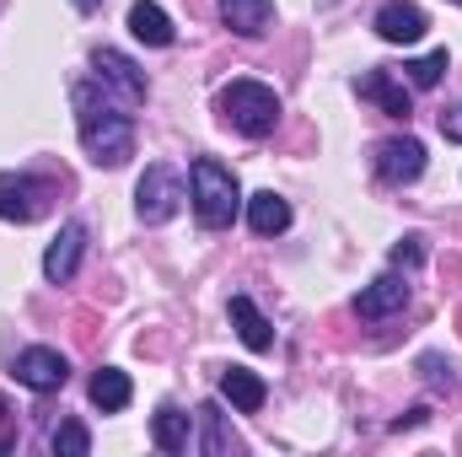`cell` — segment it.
Wrapping results in <instances>:
<instances>
[{"label": "cell", "instance_id": "d4e9b609", "mask_svg": "<svg viewBox=\"0 0 462 457\" xmlns=\"http://www.w3.org/2000/svg\"><path fill=\"white\" fill-rule=\"evenodd\" d=\"M441 135H447V140H462V103L441 114Z\"/></svg>", "mask_w": 462, "mask_h": 457}, {"label": "cell", "instance_id": "603a6c76", "mask_svg": "<svg viewBox=\"0 0 462 457\" xmlns=\"http://www.w3.org/2000/svg\"><path fill=\"white\" fill-rule=\"evenodd\" d=\"M420 264H425V237L393 242V269H420Z\"/></svg>", "mask_w": 462, "mask_h": 457}, {"label": "cell", "instance_id": "9c48e42d", "mask_svg": "<svg viewBox=\"0 0 462 457\" xmlns=\"http://www.w3.org/2000/svg\"><path fill=\"white\" fill-rule=\"evenodd\" d=\"M425 27H430V22H425V11H420L414 0H387V5L376 11V38H382V43H403V49H409V43L425 38Z\"/></svg>", "mask_w": 462, "mask_h": 457}, {"label": "cell", "instance_id": "3957f363", "mask_svg": "<svg viewBox=\"0 0 462 457\" xmlns=\"http://www.w3.org/2000/svg\"><path fill=\"white\" fill-rule=\"evenodd\" d=\"M221 118H226L236 135H247V140H263L274 124H280V92L274 87H263V81H226L221 87Z\"/></svg>", "mask_w": 462, "mask_h": 457}, {"label": "cell", "instance_id": "6da1fadb", "mask_svg": "<svg viewBox=\"0 0 462 457\" xmlns=\"http://www.w3.org/2000/svg\"><path fill=\"white\" fill-rule=\"evenodd\" d=\"M70 108H76V129H81V145L97 167H124L134 156V124L118 108L108 92H97L92 81H81L70 92Z\"/></svg>", "mask_w": 462, "mask_h": 457}, {"label": "cell", "instance_id": "e0dca14e", "mask_svg": "<svg viewBox=\"0 0 462 457\" xmlns=\"http://www.w3.org/2000/svg\"><path fill=\"white\" fill-rule=\"evenodd\" d=\"M226 312H231V323H236V334H242V344H247V350H269V344H274V329H269V318H263V312H258L247 296H231Z\"/></svg>", "mask_w": 462, "mask_h": 457}, {"label": "cell", "instance_id": "4316f807", "mask_svg": "<svg viewBox=\"0 0 462 457\" xmlns=\"http://www.w3.org/2000/svg\"><path fill=\"white\" fill-rule=\"evenodd\" d=\"M70 5H76V11H97L103 0H70Z\"/></svg>", "mask_w": 462, "mask_h": 457}, {"label": "cell", "instance_id": "f1b7e54d", "mask_svg": "<svg viewBox=\"0 0 462 457\" xmlns=\"http://www.w3.org/2000/svg\"><path fill=\"white\" fill-rule=\"evenodd\" d=\"M457 329H462V307H457Z\"/></svg>", "mask_w": 462, "mask_h": 457}, {"label": "cell", "instance_id": "7a4b0ae2", "mask_svg": "<svg viewBox=\"0 0 462 457\" xmlns=\"http://www.w3.org/2000/svg\"><path fill=\"white\" fill-rule=\"evenodd\" d=\"M189 183H194V216L205 231H221L236 221V205H242V189H236V173L216 156H199L189 167Z\"/></svg>", "mask_w": 462, "mask_h": 457}, {"label": "cell", "instance_id": "f546056e", "mask_svg": "<svg viewBox=\"0 0 462 457\" xmlns=\"http://www.w3.org/2000/svg\"><path fill=\"white\" fill-rule=\"evenodd\" d=\"M452 5H462V0H452Z\"/></svg>", "mask_w": 462, "mask_h": 457}, {"label": "cell", "instance_id": "5b68a950", "mask_svg": "<svg viewBox=\"0 0 462 457\" xmlns=\"http://www.w3.org/2000/svg\"><path fill=\"white\" fill-rule=\"evenodd\" d=\"M49 200H54V183H43L32 173H0V221L27 227L49 210Z\"/></svg>", "mask_w": 462, "mask_h": 457}, {"label": "cell", "instance_id": "7c38bea8", "mask_svg": "<svg viewBox=\"0 0 462 457\" xmlns=\"http://www.w3.org/2000/svg\"><path fill=\"white\" fill-rule=\"evenodd\" d=\"M360 98H365V103H376L382 114H393V118H409V114H414L409 87H398L387 70H365V76H360Z\"/></svg>", "mask_w": 462, "mask_h": 457}, {"label": "cell", "instance_id": "8992f818", "mask_svg": "<svg viewBox=\"0 0 462 457\" xmlns=\"http://www.w3.org/2000/svg\"><path fill=\"white\" fill-rule=\"evenodd\" d=\"M11 371H16V382H22V387H32V393H60V387L70 382V360H65L60 350H49V344L22 350Z\"/></svg>", "mask_w": 462, "mask_h": 457}, {"label": "cell", "instance_id": "83f0119b", "mask_svg": "<svg viewBox=\"0 0 462 457\" xmlns=\"http://www.w3.org/2000/svg\"><path fill=\"white\" fill-rule=\"evenodd\" d=\"M5 415H11V409H5V398H0V420H5Z\"/></svg>", "mask_w": 462, "mask_h": 457}, {"label": "cell", "instance_id": "4fadbf2b", "mask_svg": "<svg viewBox=\"0 0 462 457\" xmlns=\"http://www.w3.org/2000/svg\"><path fill=\"white\" fill-rule=\"evenodd\" d=\"M221 22L236 38H263L274 27V5L269 0H221Z\"/></svg>", "mask_w": 462, "mask_h": 457}, {"label": "cell", "instance_id": "44dd1931", "mask_svg": "<svg viewBox=\"0 0 462 457\" xmlns=\"http://www.w3.org/2000/svg\"><path fill=\"white\" fill-rule=\"evenodd\" d=\"M447 65H452V60H447V49H436V54H425V60L403 65V70H409V87H420V92H425V87H436V81L447 76Z\"/></svg>", "mask_w": 462, "mask_h": 457}, {"label": "cell", "instance_id": "52a82bcc", "mask_svg": "<svg viewBox=\"0 0 462 457\" xmlns=\"http://www.w3.org/2000/svg\"><path fill=\"white\" fill-rule=\"evenodd\" d=\"M92 70H97L103 87H114L118 92V103H145V70H140L129 54H118V49H97V54H92Z\"/></svg>", "mask_w": 462, "mask_h": 457}, {"label": "cell", "instance_id": "ffe728a7", "mask_svg": "<svg viewBox=\"0 0 462 457\" xmlns=\"http://www.w3.org/2000/svg\"><path fill=\"white\" fill-rule=\"evenodd\" d=\"M54 452L60 457H87L92 452V431H87L81 420H65V425L54 431Z\"/></svg>", "mask_w": 462, "mask_h": 457}, {"label": "cell", "instance_id": "484cf974", "mask_svg": "<svg viewBox=\"0 0 462 457\" xmlns=\"http://www.w3.org/2000/svg\"><path fill=\"white\" fill-rule=\"evenodd\" d=\"M425 420H430V409L420 404V409H409V415H398V420H393V431H414V425H425Z\"/></svg>", "mask_w": 462, "mask_h": 457}, {"label": "cell", "instance_id": "ba28073f", "mask_svg": "<svg viewBox=\"0 0 462 457\" xmlns=\"http://www.w3.org/2000/svg\"><path fill=\"white\" fill-rule=\"evenodd\" d=\"M81 247H87V227L81 221H65L60 237L49 242V253H43V280L49 285H70L76 269H81Z\"/></svg>", "mask_w": 462, "mask_h": 457}, {"label": "cell", "instance_id": "cb8c5ba5", "mask_svg": "<svg viewBox=\"0 0 462 457\" xmlns=\"http://www.w3.org/2000/svg\"><path fill=\"white\" fill-rule=\"evenodd\" d=\"M420 371H425L436 387H447V393H452V366H441V355H425V360H420Z\"/></svg>", "mask_w": 462, "mask_h": 457}, {"label": "cell", "instance_id": "2e32d148", "mask_svg": "<svg viewBox=\"0 0 462 457\" xmlns=\"http://www.w3.org/2000/svg\"><path fill=\"white\" fill-rule=\"evenodd\" d=\"M247 227L258 231V237H280V231L291 227V205L274 189H263V194L247 200Z\"/></svg>", "mask_w": 462, "mask_h": 457}, {"label": "cell", "instance_id": "5bb4252c", "mask_svg": "<svg viewBox=\"0 0 462 457\" xmlns=\"http://www.w3.org/2000/svg\"><path fill=\"white\" fill-rule=\"evenodd\" d=\"M129 33H134L140 43H151V49H167V43L178 38L172 16H167L156 0H134V5H129Z\"/></svg>", "mask_w": 462, "mask_h": 457}, {"label": "cell", "instance_id": "30bf717a", "mask_svg": "<svg viewBox=\"0 0 462 457\" xmlns=\"http://www.w3.org/2000/svg\"><path fill=\"white\" fill-rule=\"evenodd\" d=\"M376 173H382L387 183H414V178L425 173V145H420L414 135H403V140H382V151H376Z\"/></svg>", "mask_w": 462, "mask_h": 457}, {"label": "cell", "instance_id": "7402d4cb", "mask_svg": "<svg viewBox=\"0 0 462 457\" xmlns=\"http://www.w3.org/2000/svg\"><path fill=\"white\" fill-rule=\"evenodd\" d=\"M199 420H205V452H210V457H221V452L236 447V436H226V425H221V409H216V404H205V409H199Z\"/></svg>", "mask_w": 462, "mask_h": 457}, {"label": "cell", "instance_id": "9a60e30c", "mask_svg": "<svg viewBox=\"0 0 462 457\" xmlns=\"http://www.w3.org/2000/svg\"><path fill=\"white\" fill-rule=\"evenodd\" d=\"M221 398H231V409H242V415H258L263 398H269V387H263L258 371H247V366H226V371H221Z\"/></svg>", "mask_w": 462, "mask_h": 457}, {"label": "cell", "instance_id": "d6986e66", "mask_svg": "<svg viewBox=\"0 0 462 457\" xmlns=\"http://www.w3.org/2000/svg\"><path fill=\"white\" fill-rule=\"evenodd\" d=\"M151 442H156L162 452H189V415L172 409V404H162L156 420H151Z\"/></svg>", "mask_w": 462, "mask_h": 457}, {"label": "cell", "instance_id": "ac0fdd59", "mask_svg": "<svg viewBox=\"0 0 462 457\" xmlns=\"http://www.w3.org/2000/svg\"><path fill=\"white\" fill-rule=\"evenodd\" d=\"M129 398H134V387H129V377H124L118 366H103V371L92 377V404H97L103 415H118V409H129Z\"/></svg>", "mask_w": 462, "mask_h": 457}, {"label": "cell", "instance_id": "8fae6325", "mask_svg": "<svg viewBox=\"0 0 462 457\" xmlns=\"http://www.w3.org/2000/svg\"><path fill=\"white\" fill-rule=\"evenodd\" d=\"M409 307V280L403 275H382V280H371L360 296H355V318H393V312H403Z\"/></svg>", "mask_w": 462, "mask_h": 457}, {"label": "cell", "instance_id": "277c9868", "mask_svg": "<svg viewBox=\"0 0 462 457\" xmlns=\"http://www.w3.org/2000/svg\"><path fill=\"white\" fill-rule=\"evenodd\" d=\"M183 200H189V183L172 173V167H145V178H140V189H134V210H140V221L145 227H162V221H172L178 210H183Z\"/></svg>", "mask_w": 462, "mask_h": 457}]
</instances>
